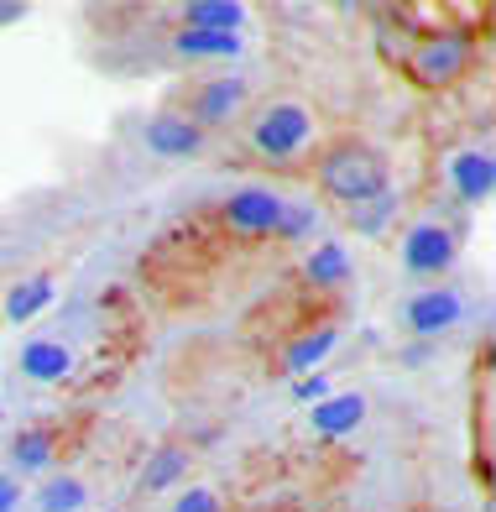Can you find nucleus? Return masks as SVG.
Segmentation results:
<instances>
[{
    "label": "nucleus",
    "instance_id": "f257e3e1",
    "mask_svg": "<svg viewBox=\"0 0 496 512\" xmlns=\"http://www.w3.org/2000/svg\"><path fill=\"white\" fill-rule=\"evenodd\" d=\"M319 183L335 199L361 209V204L387 194V162L376 157L371 147H335V152L324 157V168H319Z\"/></svg>",
    "mask_w": 496,
    "mask_h": 512
},
{
    "label": "nucleus",
    "instance_id": "f03ea898",
    "mask_svg": "<svg viewBox=\"0 0 496 512\" xmlns=\"http://www.w3.org/2000/svg\"><path fill=\"white\" fill-rule=\"evenodd\" d=\"M309 131H314V121L303 105H272L262 121H256V147L272 162H288L303 142H309Z\"/></svg>",
    "mask_w": 496,
    "mask_h": 512
},
{
    "label": "nucleus",
    "instance_id": "7ed1b4c3",
    "mask_svg": "<svg viewBox=\"0 0 496 512\" xmlns=\"http://www.w3.org/2000/svg\"><path fill=\"white\" fill-rule=\"evenodd\" d=\"M465 58H470V42H465L460 32H444V37H429V42L413 53V74H418L423 84H450L460 68H465Z\"/></svg>",
    "mask_w": 496,
    "mask_h": 512
},
{
    "label": "nucleus",
    "instance_id": "20e7f679",
    "mask_svg": "<svg viewBox=\"0 0 496 512\" xmlns=\"http://www.w3.org/2000/svg\"><path fill=\"white\" fill-rule=\"evenodd\" d=\"M450 256H455V236L444 225H413L408 230V241H403V262L413 277H434L450 267Z\"/></svg>",
    "mask_w": 496,
    "mask_h": 512
},
{
    "label": "nucleus",
    "instance_id": "39448f33",
    "mask_svg": "<svg viewBox=\"0 0 496 512\" xmlns=\"http://www.w3.org/2000/svg\"><path fill=\"white\" fill-rule=\"evenodd\" d=\"M225 220L241 230V236H262V230H277L282 204H277V194H267V189H246V194H235V199L225 204Z\"/></svg>",
    "mask_w": 496,
    "mask_h": 512
},
{
    "label": "nucleus",
    "instance_id": "423d86ee",
    "mask_svg": "<svg viewBox=\"0 0 496 512\" xmlns=\"http://www.w3.org/2000/svg\"><path fill=\"white\" fill-rule=\"evenodd\" d=\"M460 319V298L455 293H423L408 304V324L418 335H439V330H450V324Z\"/></svg>",
    "mask_w": 496,
    "mask_h": 512
},
{
    "label": "nucleus",
    "instance_id": "0eeeda50",
    "mask_svg": "<svg viewBox=\"0 0 496 512\" xmlns=\"http://www.w3.org/2000/svg\"><path fill=\"white\" fill-rule=\"evenodd\" d=\"M21 371H27L32 382H63L68 371H74V356H68L58 340H32L27 351H21Z\"/></svg>",
    "mask_w": 496,
    "mask_h": 512
},
{
    "label": "nucleus",
    "instance_id": "6e6552de",
    "mask_svg": "<svg viewBox=\"0 0 496 512\" xmlns=\"http://www.w3.org/2000/svg\"><path fill=\"white\" fill-rule=\"evenodd\" d=\"M147 147H157L162 157H188V152H199V126L178 121V115H157L147 126Z\"/></svg>",
    "mask_w": 496,
    "mask_h": 512
},
{
    "label": "nucleus",
    "instance_id": "1a4fd4ad",
    "mask_svg": "<svg viewBox=\"0 0 496 512\" xmlns=\"http://www.w3.org/2000/svg\"><path fill=\"white\" fill-rule=\"evenodd\" d=\"M450 178H455V189L465 199H486L491 194V183H496V162L486 152H460L450 162Z\"/></svg>",
    "mask_w": 496,
    "mask_h": 512
},
{
    "label": "nucleus",
    "instance_id": "9d476101",
    "mask_svg": "<svg viewBox=\"0 0 496 512\" xmlns=\"http://www.w3.org/2000/svg\"><path fill=\"white\" fill-rule=\"evenodd\" d=\"M241 6H230V0H194V6L183 11L188 32H235L241 27Z\"/></svg>",
    "mask_w": 496,
    "mask_h": 512
},
{
    "label": "nucleus",
    "instance_id": "9b49d317",
    "mask_svg": "<svg viewBox=\"0 0 496 512\" xmlns=\"http://www.w3.org/2000/svg\"><path fill=\"white\" fill-rule=\"evenodd\" d=\"M361 413H366V403L356 398V392H350V398H329V403L314 408V429L335 439V434H345V429H356Z\"/></svg>",
    "mask_w": 496,
    "mask_h": 512
},
{
    "label": "nucleus",
    "instance_id": "f8f14e48",
    "mask_svg": "<svg viewBox=\"0 0 496 512\" xmlns=\"http://www.w3.org/2000/svg\"><path fill=\"white\" fill-rule=\"evenodd\" d=\"M241 79H215V84H204L199 89V121H225V115L241 105Z\"/></svg>",
    "mask_w": 496,
    "mask_h": 512
},
{
    "label": "nucleus",
    "instance_id": "ddd939ff",
    "mask_svg": "<svg viewBox=\"0 0 496 512\" xmlns=\"http://www.w3.org/2000/svg\"><path fill=\"white\" fill-rule=\"evenodd\" d=\"M47 304H53V283H47V277H32V283L11 288L6 314H11V319H32V314H37V309H47Z\"/></svg>",
    "mask_w": 496,
    "mask_h": 512
},
{
    "label": "nucleus",
    "instance_id": "4468645a",
    "mask_svg": "<svg viewBox=\"0 0 496 512\" xmlns=\"http://www.w3.org/2000/svg\"><path fill=\"white\" fill-rule=\"evenodd\" d=\"M178 48L194 58V53H209V58H235L241 53V42H235V32H183Z\"/></svg>",
    "mask_w": 496,
    "mask_h": 512
},
{
    "label": "nucleus",
    "instance_id": "2eb2a0df",
    "mask_svg": "<svg viewBox=\"0 0 496 512\" xmlns=\"http://www.w3.org/2000/svg\"><path fill=\"white\" fill-rule=\"evenodd\" d=\"M183 471H188V455L183 450H157L147 460V471H141V481H147V486H173Z\"/></svg>",
    "mask_w": 496,
    "mask_h": 512
},
{
    "label": "nucleus",
    "instance_id": "dca6fc26",
    "mask_svg": "<svg viewBox=\"0 0 496 512\" xmlns=\"http://www.w3.org/2000/svg\"><path fill=\"white\" fill-rule=\"evenodd\" d=\"M345 272H350V262H345V246H335V241L319 246V251L309 256V277H314V283H340Z\"/></svg>",
    "mask_w": 496,
    "mask_h": 512
},
{
    "label": "nucleus",
    "instance_id": "f3484780",
    "mask_svg": "<svg viewBox=\"0 0 496 512\" xmlns=\"http://www.w3.org/2000/svg\"><path fill=\"white\" fill-rule=\"evenodd\" d=\"M329 345H335V330H329V324H324V330L303 335V340L293 345V351H288V366H293V371H309L314 361H324V351H329Z\"/></svg>",
    "mask_w": 496,
    "mask_h": 512
},
{
    "label": "nucleus",
    "instance_id": "a211bd4d",
    "mask_svg": "<svg viewBox=\"0 0 496 512\" xmlns=\"http://www.w3.org/2000/svg\"><path fill=\"white\" fill-rule=\"evenodd\" d=\"M74 507H84V486H79V481L42 486V512H74Z\"/></svg>",
    "mask_w": 496,
    "mask_h": 512
},
{
    "label": "nucleus",
    "instance_id": "6ab92c4d",
    "mask_svg": "<svg viewBox=\"0 0 496 512\" xmlns=\"http://www.w3.org/2000/svg\"><path fill=\"white\" fill-rule=\"evenodd\" d=\"M47 460H53L47 434H21V439H16V465H21V471H42Z\"/></svg>",
    "mask_w": 496,
    "mask_h": 512
},
{
    "label": "nucleus",
    "instance_id": "aec40b11",
    "mask_svg": "<svg viewBox=\"0 0 496 512\" xmlns=\"http://www.w3.org/2000/svg\"><path fill=\"white\" fill-rule=\"evenodd\" d=\"M387 215H392V194H382V199H371V204H361V209H356V225L366 230V236H376V230L387 225Z\"/></svg>",
    "mask_w": 496,
    "mask_h": 512
},
{
    "label": "nucleus",
    "instance_id": "412c9836",
    "mask_svg": "<svg viewBox=\"0 0 496 512\" xmlns=\"http://www.w3.org/2000/svg\"><path fill=\"white\" fill-rule=\"evenodd\" d=\"M173 512H220V497L215 492H204V486H194V492H183Z\"/></svg>",
    "mask_w": 496,
    "mask_h": 512
},
{
    "label": "nucleus",
    "instance_id": "4be33fe9",
    "mask_svg": "<svg viewBox=\"0 0 496 512\" xmlns=\"http://www.w3.org/2000/svg\"><path fill=\"white\" fill-rule=\"evenodd\" d=\"M277 225H282V236H303V230H309V225H314V215H309V209H303V204H298V209H288V215H282Z\"/></svg>",
    "mask_w": 496,
    "mask_h": 512
},
{
    "label": "nucleus",
    "instance_id": "5701e85b",
    "mask_svg": "<svg viewBox=\"0 0 496 512\" xmlns=\"http://www.w3.org/2000/svg\"><path fill=\"white\" fill-rule=\"evenodd\" d=\"M16 497H21V492H16V481H11V476H0V512H16Z\"/></svg>",
    "mask_w": 496,
    "mask_h": 512
},
{
    "label": "nucleus",
    "instance_id": "b1692460",
    "mask_svg": "<svg viewBox=\"0 0 496 512\" xmlns=\"http://www.w3.org/2000/svg\"><path fill=\"white\" fill-rule=\"evenodd\" d=\"M298 398H309V403H314V398H324V377H314V382H303V387H298Z\"/></svg>",
    "mask_w": 496,
    "mask_h": 512
},
{
    "label": "nucleus",
    "instance_id": "393cba45",
    "mask_svg": "<svg viewBox=\"0 0 496 512\" xmlns=\"http://www.w3.org/2000/svg\"><path fill=\"white\" fill-rule=\"evenodd\" d=\"M21 16V6H11V0H0V21H16Z\"/></svg>",
    "mask_w": 496,
    "mask_h": 512
}]
</instances>
